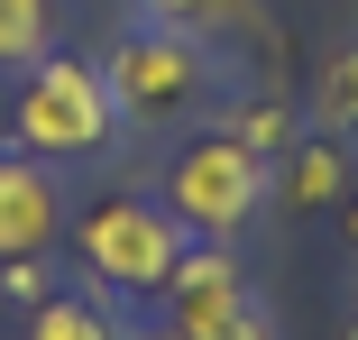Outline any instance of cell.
Wrapping results in <instances>:
<instances>
[{
    "instance_id": "1",
    "label": "cell",
    "mask_w": 358,
    "mask_h": 340,
    "mask_svg": "<svg viewBox=\"0 0 358 340\" xmlns=\"http://www.w3.org/2000/svg\"><path fill=\"white\" fill-rule=\"evenodd\" d=\"M120 139V111H110V83H101V64L83 55H37L28 74L10 83V148L64 166V157H101Z\"/></svg>"
},
{
    "instance_id": "2",
    "label": "cell",
    "mask_w": 358,
    "mask_h": 340,
    "mask_svg": "<svg viewBox=\"0 0 358 340\" xmlns=\"http://www.w3.org/2000/svg\"><path fill=\"white\" fill-rule=\"evenodd\" d=\"M101 83H110L120 129H175V120H193L211 92H221V64H211V46H202V37L138 19V28L101 55Z\"/></svg>"
},
{
    "instance_id": "3",
    "label": "cell",
    "mask_w": 358,
    "mask_h": 340,
    "mask_svg": "<svg viewBox=\"0 0 358 340\" xmlns=\"http://www.w3.org/2000/svg\"><path fill=\"white\" fill-rule=\"evenodd\" d=\"M157 202H166L193 239H230V230H248L266 202H275V157H257L239 129L221 120V129H202V139H184L166 157V193Z\"/></svg>"
},
{
    "instance_id": "4",
    "label": "cell",
    "mask_w": 358,
    "mask_h": 340,
    "mask_svg": "<svg viewBox=\"0 0 358 340\" xmlns=\"http://www.w3.org/2000/svg\"><path fill=\"white\" fill-rule=\"evenodd\" d=\"M74 248H83L101 295H166V276L193 248V230L166 212V202H148V193H101L74 221Z\"/></svg>"
},
{
    "instance_id": "5",
    "label": "cell",
    "mask_w": 358,
    "mask_h": 340,
    "mask_svg": "<svg viewBox=\"0 0 358 340\" xmlns=\"http://www.w3.org/2000/svg\"><path fill=\"white\" fill-rule=\"evenodd\" d=\"M166 331L175 340H275V322L248 304V276L230 239H193L166 276Z\"/></svg>"
},
{
    "instance_id": "6",
    "label": "cell",
    "mask_w": 358,
    "mask_h": 340,
    "mask_svg": "<svg viewBox=\"0 0 358 340\" xmlns=\"http://www.w3.org/2000/svg\"><path fill=\"white\" fill-rule=\"evenodd\" d=\"M64 239V166L0 148V257H46Z\"/></svg>"
},
{
    "instance_id": "7",
    "label": "cell",
    "mask_w": 358,
    "mask_h": 340,
    "mask_svg": "<svg viewBox=\"0 0 358 340\" xmlns=\"http://www.w3.org/2000/svg\"><path fill=\"white\" fill-rule=\"evenodd\" d=\"M349 175H358V157L331 139V129H322V139H294L275 157V202H285V212H340Z\"/></svg>"
},
{
    "instance_id": "8",
    "label": "cell",
    "mask_w": 358,
    "mask_h": 340,
    "mask_svg": "<svg viewBox=\"0 0 358 340\" xmlns=\"http://www.w3.org/2000/svg\"><path fill=\"white\" fill-rule=\"evenodd\" d=\"M138 19H157V28H184V37H202V46H221V37H239L248 19H257V0H129Z\"/></svg>"
},
{
    "instance_id": "9",
    "label": "cell",
    "mask_w": 358,
    "mask_h": 340,
    "mask_svg": "<svg viewBox=\"0 0 358 340\" xmlns=\"http://www.w3.org/2000/svg\"><path fill=\"white\" fill-rule=\"evenodd\" d=\"M55 0H0V74H28L37 55H55Z\"/></svg>"
},
{
    "instance_id": "10",
    "label": "cell",
    "mask_w": 358,
    "mask_h": 340,
    "mask_svg": "<svg viewBox=\"0 0 358 340\" xmlns=\"http://www.w3.org/2000/svg\"><path fill=\"white\" fill-rule=\"evenodd\" d=\"M313 129H331V139H358V46H340L322 74H313Z\"/></svg>"
},
{
    "instance_id": "11",
    "label": "cell",
    "mask_w": 358,
    "mask_h": 340,
    "mask_svg": "<svg viewBox=\"0 0 358 340\" xmlns=\"http://www.w3.org/2000/svg\"><path fill=\"white\" fill-rule=\"evenodd\" d=\"M28 340H120V331H110V313L92 295H46L28 313Z\"/></svg>"
},
{
    "instance_id": "12",
    "label": "cell",
    "mask_w": 358,
    "mask_h": 340,
    "mask_svg": "<svg viewBox=\"0 0 358 340\" xmlns=\"http://www.w3.org/2000/svg\"><path fill=\"white\" fill-rule=\"evenodd\" d=\"M230 129H239V139H248L257 157H285V139H294V120H285V101H248V111H239Z\"/></svg>"
},
{
    "instance_id": "13",
    "label": "cell",
    "mask_w": 358,
    "mask_h": 340,
    "mask_svg": "<svg viewBox=\"0 0 358 340\" xmlns=\"http://www.w3.org/2000/svg\"><path fill=\"white\" fill-rule=\"evenodd\" d=\"M0 295H19V304H46V257H0Z\"/></svg>"
},
{
    "instance_id": "14",
    "label": "cell",
    "mask_w": 358,
    "mask_h": 340,
    "mask_svg": "<svg viewBox=\"0 0 358 340\" xmlns=\"http://www.w3.org/2000/svg\"><path fill=\"white\" fill-rule=\"evenodd\" d=\"M340 239L358 248V175H349V193H340Z\"/></svg>"
},
{
    "instance_id": "15",
    "label": "cell",
    "mask_w": 358,
    "mask_h": 340,
    "mask_svg": "<svg viewBox=\"0 0 358 340\" xmlns=\"http://www.w3.org/2000/svg\"><path fill=\"white\" fill-rule=\"evenodd\" d=\"M0 148H10V83H0Z\"/></svg>"
},
{
    "instance_id": "16",
    "label": "cell",
    "mask_w": 358,
    "mask_h": 340,
    "mask_svg": "<svg viewBox=\"0 0 358 340\" xmlns=\"http://www.w3.org/2000/svg\"><path fill=\"white\" fill-rule=\"evenodd\" d=\"M349 304H358V295H349ZM349 340H358V313H349Z\"/></svg>"
}]
</instances>
